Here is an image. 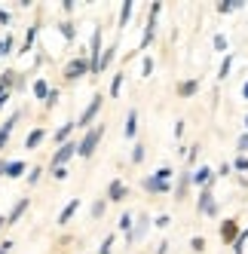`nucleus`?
Masks as SVG:
<instances>
[{
    "mask_svg": "<svg viewBox=\"0 0 248 254\" xmlns=\"http://www.w3.org/2000/svg\"><path fill=\"white\" fill-rule=\"evenodd\" d=\"M190 248L196 251V254H202V251H205V239H202V236H193V239H190Z\"/></svg>",
    "mask_w": 248,
    "mask_h": 254,
    "instance_id": "obj_38",
    "label": "nucleus"
},
{
    "mask_svg": "<svg viewBox=\"0 0 248 254\" xmlns=\"http://www.w3.org/2000/svg\"><path fill=\"white\" fill-rule=\"evenodd\" d=\"M104 202H108V199H95V205H92V217H101V214H104Z\"/></svg>",
    "mask_w": 248,
    "mask_h": 254,
    "instance_id": "obj_41",
    "label": "nucleus"
},
{
    "mask_svg": "<svg viewBox=\"0 0 248 254\" xmlns=\"http://www.w3.org/2000/svg\"><path fill=\"white\" fill-rule=\"evenodd\" d=\"M181 135H184V120L175 123V138H181Z\"/></svg>",
    "mask_w": 248,
    "mask_h": 254,
    "instance_id": "obj_48",
    "label": "nucleus"
},
{
    "mask_svg": "<svg viewBox=\"0 0 248 254\" xmlns=\"http://www.w3.org/2000/svg\"><path fill=\"white\" fill-rule=\"evenodd\" d=\"M153 74V59L144 56V62H141V77H150Z\"/></svg>",
    "mask_w": 248,
    "mask_h": 254,
    "instance_id": "obj_35",
    "label": "nucleus"
},
{
    "mask_svg": "<svg viewBox=\"0 0 248 254\" xmlns=\"http://www.w3.org/2000/svg\"><path fill=\"white\" fill-rule=\"evenodd\" d=\"M169 251V242H159V248H156V254H166Z\"/></svg>",
    "mask_w": 248,
    "mask_h": 254,
    "instance_id": "obj_50",
    "label": "nucleus"
},
{
    "mask_svg": "<svg viewBox=\"0 0 248 254\" xmlns=\"http://www.w3.org/2000/svg\"><path fill=\"white\" fill-rule=\"evenodd\" d=\"M221 239H224L227 245H233V242L239 239V224L233 221V217H227V221L221 224Z\"/></svg>",
    "mask_w": 248,
    "mask_h": 254,
    "instance_id": "obj_10",
    "label": "nucleus"
},
{
    "mask_svg": "<svg viewBox=\"0 0 248 254\" xmlns=\"http://www.w3.org/2000/svg\"><path fill=\"white\" fill-rule=\"evenodd\" d=\"M211 187H215V184L202 187L199 202H196V211H199V214H205V217H215V214H218V202H215V193H211Z\"/></svg>",
    "mask_w": 248,
    "mask_h": 254,
    "instance_id": "obj_6",
    "label": "nucleus"
},
{
    "mask_svg": "<svg viewBox=\"0 0 248 254\" xmlns=\"http://www.w3.org/2000/svg\"><path fill=\"white\" fill-rule=\"evenodd\" d=\"M43 138H46V129H31V132H28V138H25V147H28V150H34Z\"/></svg>",
    "mask_w": 248,
    "mask_h": 254,
    "instance_id": "obj_20",
    "label": "nucleus"
},
{
    "mask_svg": "<svg viewBox=\"0 0 248 254\" xmlns=\"http://www.w3.org/2000/svg\"><path fill=\"white\" fill-rule=\"evenodd\" d=\"M77 129V123H64L62 129H56V147H62V144H67L70 141V132Z\"/></svg>",
    "mask_w": 248,
    "mask_h": 254,
    "instance_id": "obj_16",
    "label": "nucleus"
},
{
    "mask_svg": "<svg viewBox=\"0 0 248 254\" xmlns=\"http://www.w3.org/2000/svg\"><path fill=\"white\" fill-rule=\"evenodd\" d=\"M159 12H163V3H150V19H147V28H144V37H141V49H147L156 37V19H159Z\"/></svg>",
    "mask_w": 248,
    "mask_h": 254,
    "instance_id": "obj_5",
    "label": "nucleus"
},
{
    "mask_svg": "<svg viewBox=\"0 0 248 254\" xmlns=\"http://www.w3.org/2000/svg\"><path fill=\"white\" fill-rule=\"evenodd\" d=\"M242 98H245V101H248V83H245V86H242Z\"/></svg>",
    "mask_w": 248,
    "mask_h": 254,
    "instance_id": "obj_52",
    "label": "nucleus"
},
{
    "mask_svg": "<svg viewBox=\"0 0 248 254\" xmlns=\"http://www.w3.org/2000/svg\"><path fill=\"white\" fill-rule=\"evenodd\" d=\"M215 6H218V12H221V15H230V12H236V9H242L245 3H242V0H218Z\"/></svg>",
    "mask_w": 248,
    "mask_h": 254,
    "instance_id": "obj_17",
    "label": "nucleus"
},
{
    "mask_svg": "<svg viewBox=\"0 0 248 254\" xmlns=\"http://www.w3.org/2000/svg\"><path fill=\"white\" fill-rule=\"evenodd\" d=\"M196 92H199V80H184L178 86V95L181 98H190V95H196Z\"/></svg>",
    "mask_w": 248,
    "mask_h": 254,
    "instance_id": "obj_18",
    "label": "nucleus"
},
{
    "mask_svg": "<svg viewBox=\"0 0 248 254\" xmlns=\"http://www.w3.org/2000/svg\"><path fill=\"white\" fill-rule=\"evenodd\" d=\"M6 227V217H0V230H3Z\"/></svg>",
    "mask_w": 248,
    "mask_h": 254,
    "instance_id": "obj_53",
    "label": "nucleus"
},
{
    "mask_svg": "<svg viewBox=\"0 0 248 254\" xmlns=\"http://www.w3.org/2000/svg\"><path fill=\"white\" fill-rule=\"evenodd\" d=\"M0 95H6V89H3V86H0Z\"/></svg>",
    "mask_w": 248,
    "mask_h": 254,
    "instance_id": "obj_54",
    "label": "nucleus"
},
{
    "mask_svg": "<svg viewBox=\"0 0 248 254\" xmlns=\"http://www.w3.org/2000/svg\"><path fill=\"white\" fill-rule=\"evenodd\" d=\"M52 178H56V181H64V178H67V169H52Z\"/></svg>",
    "mask_w": 248,
    "mask_h": 254,
    "instance_id": "obj_45",
    "label": "nucleus"
},
{
    "mask_svg": "<svg viewBox=\"0 0 248 254\" xmlns=\"http://www.w3.org/2000/svg\"><path fill=\"white\" fill-rule=\"evenodd\" d=\"M101 135H104V126H92V129H86L83 141L77 144V153H80L83 159H89V156L95 153V147H98V141H101Z\"/></svg>",
    "mask_w": 248,
    "mask_h": 254,
    "instance_id": "obj_2",
    "label": "nucleus"
},
{
    "mask_svg": "<svg viewBox=\"0 0 248 254\" xmlns=\"http://www.w3.org/2000/svg\"><path fill=\"white\" fill-rule=\"evenodd\" d=\"M245 129H248V114H245Z\"/></svg>",
    "mask_w": 248,
    "mask_h": 254,
    "instance_id": "obj_55",
    "label": "nucleus"
},
{
    "mask_svg": "<svg viewBox=\"0 0 248 254\" xmlns=\"http://www.w3.org/2000/svg\"><path fill=\"white\" fill-rule=\"evenodd\" d=\"M28 205H31V199H28V196H22V199H19V202H15V205H12V211L6 214V224H15V221H19V217H22V214L28 211Z\"/></svg>",
    "mask_w": 248,
    "mask_h": 254,
    "instance_id": "obj_13",
    "label": "nucleus"
},
{
    "mask_svg": "<svg viewBox=\"0 0 248 254\" xmlns=\"http://www.w3.org/2000/svg\"><path fill=\"white\" fill-rule=\"evenodd\" d=\"M12 251V239H3V242H0V254H9Z\"/></svg>",
    "mask_w": 248,
    "mask_h": 254,
    "instance_id": "obj_44",
    "label": "nucleus"
},
{
    "mask_svg": "<svg viewBox=\"0 0 248 254\" xmlns=\"http://www.w3.org/2000/svg\"><path fill=\"white\" fill-rule=\"evenodd\" d=\"M126 184H123L120 178H114L111 181V187H108V202H123V199H126Z\"/></svg>",
    "mask_w": 248,
    "mask_h": 254,
    "instance_id": "obj_11",
    "label": "nucleus"
},
{
    "mask_svg": "<svg viewBox=\"0 0 248 254\" xmlns=\"http://www.w3.org/2000/svg\"><path fill=\"white\" fill-rule=\"evenodd\" d=\"M49 92H52V89L46 86V80H34V98L46 101V98H49Z\"/></svg>",
    "mask_w": 248,
    "mask_h": 254,
    "instance_id": "obj_23",
    "label": "nucleus"
},
{
    "mask_svg": "<svg viewBox=\"0 0 248 254\" xmlns=\"http://www.w3.org/2000/svg\"><path fill=\"white\" fill-rule=\"evenodd\" d=\"M147 230H150V217H147V214H138V224H135V230L126 236V242H129V245L141 242V239L147 236Z\"/></svg>",
    "mask_w": 248,
    "mask_h": 254,
    "instance_id": "obj_8",
    "label": "nucleus"
},
{
    "mask_svg": "<svg viewBox=\"0 0 248 254\" xmlns=\"http://www.w3.org/2000/svg\"><path fill=\"white\" fill-rule=\"evenodd\" d=\"M19 117H22V114L15 111V114H12V117L3 123V126H0V150L6 147V141H9V135H12V129H15V123H19Z\"/></svg>",
    "mask_w": 248,
    "mask_h": 254,
    "instance_id": "obj_12",
    "label": "nucleus"
},
{
    "mask_svg": "<svg viewBox=\"0 0 248 254\" xmlns=\"http://www.w3.org/2000/svg\"><path fill=\"white\" fill-rule=\"evenodd\" d=\"M245 242H248V227L239 233V239L233 242V254H242V248H245Z\"/></svg>",
    "mask_w": 248,
    "mask_h": 254,
    "instance_id": "obj_30",
    "label": "nucleus"
},
{
    "mask_svg": "<svg viewBox=\"0 0 248 254\" xmlns=\"http://www.w3.org/2000/svg\"><path fill=\"white\" fill-rule=\"evenodd\" d=\"M141 187H144L147 193H172V169L169 166L156 169L153 175H147L144 181H141Z\"/></svg>",
    "mask_w": 248,
    "mask_h": 254,
    "instance_id": "obj_1",
    "label": "nucleus"
},
{
    "mask_svg": "<svg viewBox=\"0 0 248 254\" xmlns=\"http://www.w3.org/2000/svg\"><path fill=\"white\" fill-rule=\"evenodd\" d=\"M114 56H117V43H111L108 49L101 52V74H104V70H108V67L114 64Z\"/></svg>",
    "mask_w": 248,
    "mask_h": 254,
    "instance_id": "obj_22",
    "label": "nucleus"
},
{
    "mask_svg": "<svg viewBox=\"0 0 248 254\" xmlns=\"http://www.w3.org/2000/svg\"><path fill=\"white\" fill-rule=\"evenodd\" d=\"M56 101H59V89H52L49 98H46V107H56Z\"/></svg>",
    "mask_w": 248,
    "mask_h": 254,
    "instance_id": "obj_43",
    "label": "nucleus"
},
{
    "mask_svg": "<svg viewBox=\"0 0 248 254\" xmlns=\"http://www.w3.org/2000/svg\"><path fill=\"white\" fill-rule=\"evenodd\" d=\"M6 104H9V92H6V95H0V111H3Z\"/></svg>",
    "mask_w": 248,
    "mask_h": 254,
    "instance_id": "obj_49",
    "label": "nucleus"
},
{
    "mask_svg": "<svg viewBox=\"0 0 248 254\" xmlns=\"http://www.w3.org/2000/svg\"><path fill=\"white\" fill-rule=\"evenodd\" d=\"M70 156H77V144L74 141H67V144H62V147H56V153H52V169H67Z\"/></svg>",
    "mask_w": 248,
    "mask_h": 254,
    "instance_id": "obj_7",
    "label": "nucleus"
},
{
    "mask_svg": "<svg viewBox=\"0 0 248 254\" xmlns=\"http://www.w3.org/2000/svg\"><path fill=\"white\" fill-rule=\"evenodd\" d=\"M25 172H28V166H25L22 159H15V162H9V169H6V178H22Z\"/></svg>",
    "mask_w": 248,
    "mask_h": 254,
    "instance_id": "obj_24",
    "label": "nucleus"
},
{
    "mask_svg": "<svg viewBox=\"0 0 248 254\" xmlns=\"http://www.w3.org/2000/svg\"><path fill=\"white\" fill-rule=\"evenodd\" d=\"M77 208H80V199H70V202L64 205V211L59 214V227H67V224H70V217L77 214Z\"/></svg>",
    "mask_w": 248,
    "mask_h": 254,
    "instance_id": "obj_14",
    "label": "nucleus"
},
{
    "mask_svg": "<svg viewBox=\"0 0 248 254\" xmlns=\"http://www.w3.org/2000/svg\"><path fill=\"white\" fill-rule=\"evenodd\" d=\"M74 6H77L74 0H62V9H64V12H74Z\"/></svg>",
    "mask_w": 248,
    "mask_h": 254,
    "instance_id": "obj_47",
    "label": "nucleus"
},
{
    "mask_svg": "<svg viewBox=\"0 0 248 254\" xmlns=\"http://www.w3.org/2000/svg\"><path fill=\"white\" fill-rule=\"evenodd\" d=\"M0 86H3V89H6V92H9V89L15 86V74H12V70H6V74H3V77H0Z\"/></svg>",
    "mask_w": 248,
    "mask_h": 254,
    "instance_id": "obj_32",
    "label": "nucleus"
},
{
    "mask_svg": "<svg viewBox=\"0 0 248 254\" xmlns=\"http://www.w3.org/2000/svg\"><path fill=\"white\" fill-rule=\"evenodd\" d=\"M123 135H126L129 141L138 135V111H135V107H132V111L126 114V129H123Z\"/></svg>",
    "mask_w": 248,
    "mask_h": 254,
    "instance_id": "obj_15",
    "label": "nucleus"
},
{
    "mask_svg": "<svg viewBox=\"0 0 248 254\" xmlns=\"http://www.w3.org/2000/svg\"><path fill=\"white\" fill-rule=\"evenodd\" d=\"M117 230H120V233H126V236L132 233V211H123V214H120V224H117Z\"/></svg>",
    "mask_w": 248,
    "mask_h": 254,
    "instance_id": "obj_26",
    "label": "nucleus"
},
{
    "mask_svg": "<svg viewBox=\"0 0 248 254\" xmlns=\"http://www.w3.org/2000/svg\"><path fill=\"white\" fill-rule=\"evenodd\" d=\"M132 9H135V3H132V0H123V3H120V28H126V25H129V19H132Z\"/></svg>",
    "mask_w": 248,
    "mask_h": 254,
    "instance_id": "obj_19",
    "label": "nucleus"
},
{
    "mask_svg": "<svg viewBox=\"0 0 248 254\" xmlns=\"http://www.w3.org/2000/svg\"><path fill=\"white\" fill-rule=\"evenodd\" d=\"M37 34H40V31H37V25H34V28H28V34H25V43H22V56H25V52H28L34 43H37Z\"/></svg>",
    "mask_w": 248,
    "mask_h": 254,
    "instance_id": "obj_25",
    "label": "nucleus"
},
{
    "mask_svg": "<svg viewBox=\"0 0 248 254\" xmlns=\"http://www.w3.org/2000/svg\"><path fill=\"white\" fill-rule=\"evenodd\" d=\"M59 31H62V37H64L67 43L77 37V31H74V22H62V25H59Z\"/></svg>",
    "mask_w": 248,
    "mask_h": 254,
    "instance_id": "obj_28",
    "label": "nucleus"
},
{
    "mask_svg": "<svg viewBox=\"0 0 248 254\" xmlns=\"http://www.w3.org/2000/svg\"><path fill=\"white\" fill-rule=\"evenodd\" d=\"M236 150H239V156H245V153H248V132H245V135H239V141H236Z\"/></svg>",
    "mask_w": 248,
    "mask_h": 254,
    "instance_id": "obj_40",
    "label": "nucleus"
},
{
    "mask_svg": "<svg viewBox=\"0 0 248 254\" xmlns=\"http://www.w3.org/2000/svg\"><path fill=\"white\" fill-rule=\"evenodd\" d=\"M169 221H172V217H169V214H159V217H156V221H153V227H159V230H163V227H169Z\"/></svg>",
    "mask_w": 248,
    "mask_h": 254,
    "instance_id": "obj_42",
    "label": "nucleus"
},
{
    "mask_svg": "<svg viewBox=\"0 0 248 254\" xmlns=\"http://www.w3.org/2000/svg\"><path fill=\"white\" fill-rule=\"evenodd\" d=\"M86 74H89V59H86V52H80V56H74L67 64H64V80H83Z\"/></svg>",
    "mask_w": 248,
    "mask_h": 254,
    "instance_id": "obj_3",
    "label": "nucleus"
},
{
    "mask_svg": "<svg viewBox=\"0 0 248 254\" xmlns=\"http://www.w3.org/2000/svg\"><path fill=\"white\" fill-rule=\"evenodd\" d=\"M211 46H215L218 52H227V37H224V34H215V40H211Z\"/></svg>",
    "mask_w": 248,
    "mask_h": 254,
    "instance_id": "obj_39",
    "label": "nucleus"
},
{
    "mask_svg": "<svg viewBox=\"0 0 248 254\" xmlns=\"http://www.w3.org/2000/svg\"><path fill=\"white\" fill-rule=\"evenodd\" d=\"M40 175H43V169H40V166H34V169L28 172V178H25V181H28V184L34 187V184H37V181H40Z\"/></svg>",
    "mask_w": 248,
    "mask_h": 254,
    "instance_id": "obj_36",
    "label": "nucleus"
},
{
    "mask_svg": "<svg viewBox=\"0 0 248 254\" xmlns=\"http://www.w3.org/2000/svg\"><path fill=\"white\" fill-rule=\"evenodd\" d=\"M230 70H233V56H224V62H221V70H218V80H227L230 77Z\"/></svg>",
    "mask_w": 248,
    "mask_h": 254,
    "instance_id": "obj_27",
    "label": "nucleus"
},
{
    "mask_svg": "<svg viewBox=\"0 0 248 254\" xmlns=\"http://www.w3.org/2000/svg\"><path fill=\"white\" fill-rule=\"evenodd\" d=\"M9 22H12V19H9V12L0 6V25H9Z\"/></svg>",
    "mask_w": 248,
    "mask_h": 254,
    "instance_id": "obj_46",
    "label": "nucleus"
},
{
    "mask_svg": "<svg viewBox=\"0 0 248 254\" xmlns=\"http://www.w3.org/2000/svg\"><path fill=\"white\" fill-rule=\"evenodd\" d=\"M101 104H104V95H101V92H95V95H92V101L86 104V111L80 114V120H77V129H92V120L98 117Z\"/></svg>",
    "mask_w": 248,
    "mask_h": 254,
    "instance_id": "obj_4",
    "label": "nucleus"
},
{
    "mask_svg": "<svg viewBox=\"0 0 248 254\" xmlns=\"http://www.w3.org/2000/svg\"><path fill=\"white\" fill-rule=\"evenodd\" d=\"M233 169L242 172V175H248V156H236V159H233Z\"/></svg>",
    "mask_w": 248,
    "mask_h": 254,
    "instance_id": "obj_33",
    "label": "nucleus"
},
{
    "mask_svg": "<svg viewBox=\"0 0 248 254\" xmlns=\"http://www.w3.org/2000/svg\"><path fill=\"white\" fill-rule=\"evenodd\" d=\"M12 46H15V40H12V31H9L6 37L0 40V59H3V56H9V52H12Z\"/></svg>",
    "mask_w": 248,
    "mask_h": 254,
    "instance_id": "obj_29",
    "label": "nucleus"
},
{
    "mask_svg": "<svg viewBox=\"0 0 248 254\" xmlns=\"http://www.w3.org/2000/svg\"><path fill=\"white\" fill-rule=\"evenodd\" d=\"M193 184V181H190V172H184L181 178H178V184H175V196H178V199H184L187 196V187Z\"/></svg>",
    "mask_w": 248,
    "mask_h": 254,
    "instance_id": "obj_21",
    "label": "nucleus"
},
{
    "mask_svg": "<svg viewBox=\"0 0 248 254\" xmlns=\"http://www.w3.org/2000/svg\"><path fill=\"white\" fill-rule=\"evenodd\" d=\"M111 248H114V233H108V236H104V242H101L98 254H111Z\"/></svg>",
    "mask_w": 248,
    "mask_h": 254,
    "instance_id": "obj_37",
    "label": "nucleus"
},
{
    "mask_svg": "<svg viewBox=\"0 0 248 254\" xmlns=\"http://www.w3.org/2000/svg\"><path fill=\"white\" fill-rule=\"evenodd\" d=\"M190 181H193V184H196V187L202 190V187H208V184H215V172H211L208 166H199L196 172L190 175Z\"/></svg>",
    "mask_w": 248,
    "mask_h": 254,
    "instance_id": "obj_9",
    "label": "nucleus"
},
{
    "mask_svg": "<svg viewBox=\"0 0 248 254\" xmlns=\"http://www.w3.org/2000/svg\"><path fill=\"white\" fill-rule=\"evenodd\" d=\"M123 80H126L123 74H117V77L111 80V98H117V95H120V89H123Z\"/></svg>",
    "mask_w": 248,
    "mask_h": 254,
    "instance_id": "obj_31",
    "label": "nucleus"
},
{
    "mask_svg": "<svg viewBox=\"0 0 248 254\" xmlns=\"http://www.w3.org/2000/svg\"><path fill=\"white\" fill-rule=\"evenodd\" d=\"M132 162H135V166L144 162V144H135V147H132Z\"/></svg>",
    "mask_w": 248,
    "mask_h": 254,
    "instance_id": "obj_34",
    "label": "nucleus"
},
{
    "mask_svg": "<svg viewBox=\"0 0 248 254\" xmlns=\"http://www.w3.org/2000/svg\"><path fill=\"white\" fill-rule=\"evenodd\" d=\"M6 169H9V162H6V159H0V175H6Z\"/></svg>",
    "mask_w": 248,
    "mask_h": 254,
    "instance_id": "obj_51",
    "label": "nucleus"
}]
</instances>
